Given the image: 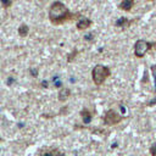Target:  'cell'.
<instances>
[{
    "label": "cell",
    "mask_w": 156,
    "mask_h": 156,
    "mask_svg": "<svg viewBox=\"0 0 156 156\" xmlns=\"http://www.w3.org/2000/svg\"><path fill=\"white\" fill-rule=\"evenodd\" d=\"M68 17V9L60 1H55L51 4L49 10V18L52 23H61Z\"/></svg>",
    "instance_id": "cell-1"
},
{
    "label": "cell",
    "mask_w": 156,
    "mask_h": 156,
    "mask_svg": "<svg viewBox=\"0 0 156 156\" xmlns=\"http://www.w3.org/2000/svg\"><path fill=\"white\" fill-rule=\"evenodd\" d=\"M110 76V69L102 65H98L93 68L91 71V77H93V80L96 85H100L104 83V80Z\"/></svg>",
    "instance_id": "cell-2"
},
{
    "label": "cell",
    "mask_w": 156,
    "mask_h": 156,
    "mask_svg": "<svg viewBox=\"0 0 156 156\" xmlns=\"http://www.w3.org/2000/svg\"><path fill=\"white\" fill-rule=\"evenodd\" d=\"M151 43L146 41V40H138L134 45V54L136 57H143L150 49H151Z\"/></svg>",
    "instance_id": "cell-3"
},
{
    "label": "cell",
    "mask_w": 156,
    "mask_h": 156,
    "mask_svg": "<svg viewBox=\"0 0 156 156\" xmlns=\"http://www.w3.org/2000/svg\"><path fill=\"white\" fill-rule=\"evenodd\" d=\"M121 119H122V117L116 111H113V110H108L106 112V115H105V118H104L105 123L108 124V126H113V124L118 123Z\"/></svg>",
    "instance_id": "cell-4"
},
{
    "label": "cell",
    "mask_w": 156,
    "mask_h": 156,
    "mask_svg": "<svg viewBox=\"0 0 156 156\" xmlns=\"http://www.w3.org/2000/svg\"><path fill=\"white\" fill-rule=\"evenodd\" d=\"M90 24H91L90 20H88V18H85V17H82V18L77 22V28H78V29H87Z\"/></svg>",
    "instance_id": "cell-5"
},
{
    "label": "cell",
    "mask_w": 156,
    "mask_h": 156,
    "mask_svg": "<svg viewBox=\"0 0 156 156\" xmlns=\"http://www.w3.org/2000/svg\"><path fill=\"white\" fill-rule=\"evenodd\" d=\"M69 94H71L69 89H67V88H61L60 91H58V100H60V101H65V100L69 96Z\"/></svg>",
    "instance_id": "cell-6"
},
{
    "label": "cell",
    "mask_w": 156,
    "mask_h": 156,
    "mask_svg": "<svg viewBox=\"0 0 156 156\" xmlns=\"http://www.w3.org/2000/svg\"><path fill=\"white\" fill-rule=\"evenodd\" d=\"M80 116H82L83 122H84L85 124L90 123V121H91V113H90L87 108H84V110H82V111H80Z\"/></svg>",
    "instance_id": "cell-7"
},
{
    "label": "cell",
    "mask_w": 156,
    "mask_h": 156,
    "mask_svg": "<svg viewBox=\"0 0 156 156\" xmlns=\"http://www.w3.org/2000/svg\"><path fill=\"white\" fill-rule=\"evenodd\" d=\"M133 4H134V0H123L119 5V7L124 11H129L132 7H133Z\"/></svg>",
    "instance_id": "cell-8"
},
{
    "label": "cell",
    "mask_w": 156,
    "mask_h": 156,
    "mask_svg": "<svg viewBox=\"0 0 156 156\" xmlns=\"http://www.w3.org/2000/svg\"><path fill=\"white\" fill-rule=\"evenodd\" d=\"M116 26H117V27L126 28V27H128V26H129V21H128L126 17H121V18H118V20H117Z\"/></svg>",
    "instance_id": "cell-9"
},
{
    "label": "cell",
    "mask_w": 156,
    "mask_h": 156,
    "mask_svg": "<svg viewBox=\"0 0 156 156\" xmlns=\"http://www.w3.org/2000/svg\"><path fill=\"white\" fill-rule=\"evenodd\" d=\"M28 32H29V28H28L26 24L20 26V28H18V34H20V37H27Z\"/></svg>",
    "instance_id": "cell-10"
},
{
    "label": "cell",
    "mask_w": 156,
    "mask_h": 156,
    "mask_svg": "<svg viewBox=\"0 0 156 156\" xmlns=\"http://www.w3.org/2000/svg\"><path fill=\"white\" fill-rule=\"evenodd\" d=\"M1 4L4 7H9L12 4V0H1Z\"/></svg>",
    "instance_id": "cell-11"
},
{
    "label": "cell",
    "mask_w": 156,
    "mask_h": 156,
    "mask_svg": "<svg viewBox=\"0 0 156 156\" xmlns=\"http://www.w3.org/2000/svg\"><path fill=\"white\" fill-rule=\"evenodd\" d=\"M150 152L152 156H156V144H154L151 147H150Z\"/></svg>",
    "instance_id": "cell-12"
},
{
    "label": "cell",
    "mask_w": 156,
    "mask_h": 156,
    "mask_svg": "<svg viewBox=\"0 0 156 156\" xmlns=\"http://www.w3.org/2000/svg\"><path fill=\"white\" fill-rule=\"evenodd\" d=\"M151 69H152V72H154V76H155V83H156V66H152Z\"/></svg>",
    "instance_id": "cell-13"
},
{
    "label": "cell",
    "mask_w": 156,
    "mask_h": 156,
    "mask_svg": "<svg viewBox=\"0 0 156 156\" xmlns=\"http://www.w3.org/2000/svg\"><path fill=\"white\" fill-rule=\"evenodd\" d=\"M44 156H52V154L51 152H46V154H44Z\"/></svg>",
    "instance_id": "cell-14"
},
{
    "label": "cell",
    "mask_w": 156,
    "mask_h": 156,
    "mask_svg": "<svg viewBox=\"0 0 156 156\" xmlns=\"http://www.w3.org/2000/svg\"><path fill=\"white\" fill-rule=\"evenodd\" d=\"M32 74H33V76H35V74H37V71H34V69H33V71H32Z\"/></svg>",
    "instance_id": "cell-15"
},
{
    "label": "cell",
    "mask_w": 156,
    "mask_h": 156,
    "mask_svg": "<svg viewBox=\"0 0 156 156\" xmlns=\"http://www.w3.org/2000/svg\"><path fill=\"white\" fill-rule=\"evenodd\" d=\"M56 156H65V155H63V154H57Z\"/></svg>",
    "instance_id": "cell-16"
},
{
    "label": "cell",
    "mask_w": 156,
    "mask_h": 156,
    "mask_svg": "<svg viewBox=\"0 0 156 156\" xmlns=\"http://www.w3.org/2000/svg\"><path fill=\"white\" fill-rule=\"evenodd\" d=\"M0 140H1V139H0Z\"/></svg>",
    "instance_id": "cell-17"
}]
</instances>
